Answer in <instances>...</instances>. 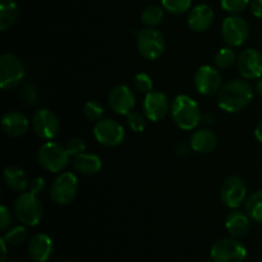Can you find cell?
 <instances>
[{"instance_id":"obj_40","label":"cell","mask_w":262,"mask_h":262,"mask_svg":"<svg viewBox=\"0 0 262 262\" xmlns=\"http://www.w3.org/2000/svg\"><path fill=\"white\" fill-rule=\"evenodd\" d=\"M0 243H2V260H0V262H5V258H7V242L4 241V238H2Z\"/></svg>"},{"instance_id":"obj_36","label":"cell","mask_w":262,"mask_h":262,"mask_svg":"<svg viewBox=\"0 0 262 262\" xmlns=\"http://www.w3.org/2000/svg\"><path fill=\"white\" fill-rule=\"evenodd\" d=\"M10 224H12V212H10L9 207L2 205L0 207V229L5 232L9 229Z\"/></svg>"},{"instance_id":"obj_5","label":"cell","mask_w":262,"mask_h":262,"mask_svg":"<svg viewBox=\"0 0 262 262\" xmlns=\"http://www.w3.org/2000/svg\"><path fill=\"white\" fill-rule=\"evenodd\" d=\"M137 49L147 60H158L165 51V38L156 28H142L137 33Z\"/></svg>"},{"instance_id":"obj_24","label":"cell","mask_w":262,"mask_h":262,"mask_svg":"<svg viewBox=\"0 0 262 262\" xmlns=\"http://www.w3.org/2000/svg\"><path fill=\"white\" fill-rule=\"evenodd\" d=\"M19 5L14 0H2L0 3V30L8 31L19 18Z\"/></svg>"},{"instance_id":"obj_3","label":"cell","mask_w":262,"mask_h":262,"mask_svg":"<svg viewBox=\"0 0 262 262\" xmlns=\"http://www.w3.org/2000/svg\"><path fill=\"white\" fill-rule=\"evenodd\" d=\"M14 214L18 222L26 227H36L42 220L43 206L38 196L23 192L14 202Z\"/></svg>"},{"instance_id":"obj_31","label":"cell","mask_w":262,"mask_h":262,"mask_svg":"<svg viewBox=\"0 0 262 262\" xmlns=\"http://www.w3.org/2000/svg\"><path fill=\"white\" fill-rule=\"evenodd\" d=\"M84 115L91 122H99L100 119H102V115H104V107L100 104L99 101H95V100H90L84 104L83 107Z\"/></svg>"},{"instance_id":"obj_28","label":"cell","mask_w":262,"mask_h":262,"mask_svg":"<svg viewBox=\"0 0 262 262\" xmlns=\"http://www.w3.org/2000/svg\"><path fill=\"white\" fill-rule=\"evenodd\" d=\"M3 238L7 242V245L19 246L27 241L28 230L26 229V225H15V227L9 228Z\"/></svg>"},{"instance_id":"obj_10","label":"cell","mask_w":262,"mask_h":262,"mask_svg":"<svg viewBox=\"0 0 262 262\" xmlns=\"http://www.w3.org/2000/svg\"><path fill=\"white\" fill-rule=\"evenodd\" d=\"M247 197V186L239 176H229L220 187V200L227 207L237 210Z\"/></svg>"},{"instance_id":"obj_6","label":"cell","mask_w":262,"mask_h":262,"mask_svg":"<svg viewBox=\"0 0 262 262\" xmlns=\"http://www.w3.org/2000/svg\"><path fill=\"white\" fill-rule=\"evenodd\" d=\"M25 66L17 55L5 53L0 56V87L2 90H12L25 78Z\"/></svg>"},{"instance_id":"obj_8","label":"cell","mask_w":262,"mask_h":262,"mask_svg":"<svg viewBox=\"0 0 262 262\" xmlns=\"http://www.w3.org/2000/svg\"><path fill=\"white\" fill-rule=\"evenodd\" d=\"M210 256L214 262H243L247 250L237 238H223L212 245Z\"/></svg>"},{"instance_id":"obj_1","label":"cell","mask_w":262,"mask_h":262,"mask_svg":"<svg viewBox=\"0 0 262 262\" xmlns=\"http://www.w3.org/2000/svg\"><path fill=\"white\" fill-rule=\"evenodd\" d=\"M253 95V87L248 83L247 79H232L223 84L216 94V102L224 112L238 113L252 102Z\"/></svg>"},{"instance_id":"obj_14","label":"cell","mask_w":262,"mask_h":262,"mask_svg":"<svg viewBox=\"0 0 262 262\" xmlns=\"http://www.w3.org/2000/svg\"><path fill=\"white\" fill-rule=\"evenodd\" d=\"M143 114L151 122H160L170 113L171 105L168 96L161 91H151L143 100Z\"/></svg>"},{"instance_id":"obj_26","label":"cell","mask_w":262,"mask_h":262,"mask_svg":"<svg viewBox=\"0 0 262 262\" xmlns=\"http://www.w3.org/2000/svg\"><path fill=\"white\" fill-rule=\"evenodd\" d=\"M164 10L165 9H163L159 5H150L141 14V20H142V23L146 27H158L159 25L163 23L164 18H165V12Z\"/></svg>"},{"instance_id":"obj_41","label":"cell","mask_w":262,"mask_h":262,"mask_svg":"<svg viewBox=\"0 0 262 262\" xmlns=\"http://www.w3.org/2000/svg\"><path fill=\"white\" fill-rule=\"evenodd\" d=\"M202 120H204L206 124H211V123L215 120V117L212 114H205L204 118H202Z\"/></svg>"},{"instance_id":"obj_4","label":"cell","mask_w":262,"mask_h":262,"mask_svg":"<svg viewBox=\"0 0 262 262\" xmlns=\"http://www.w3.org/2000/svg\"><path fill=\"white\" fill-rule=\"evenodd\" d=\"M37 160L43 170L50 173H61L69 165L71 155L61 145L48 141L38 148Z\"/></svg>"},{"instance_id":"obj_17","label":"cell","mask_w":262,"mask_h":262,"mask_svg":"<svg viewBox=\"0 0 262 262\" xmlns=\"http://www.w3.org/2000/svg\"><path fill=\"white\" fill-rule=\"evenodd\" d=\"M215 20V12L210 5L199 4L192 8L188 14V27L193 32H205L212 26Z\"/></svg>"},{"instance_id":"obj_22","label":"cell","mask_w":262,"mask_h":262,"mask_svg":"<svg viewBox=\"0 0 262 262\" xmlns=\"http://www.w3.org/2000/svg\"><path fill=\"white\" fill-rule=\"evenodd\" d=\"M3 179H4L5 186L14 192H26L30 184L27 173L17 165L7 166L3 170Z\"/></svg>"},{"instance_id":"obj_44","label":"cell","mask_w":262,"mask_h":262,"mask_svg":"<svg viewBox=\"0 0 262 262\" xmlns=\"http://www.w3.org/2000/svg\"><path fill=\"white\" fill-rule=\"evenodd\" d=\"M261 179H262V170H261Z\"/></svg>"},{"instance_id":"obj_39","label":"cell","mask_w":262,"mask_h":262,"mask_svg":"<svg viewBox=\"0 0 262 262\" xmlns=\"http://www.w3.org/2000/svg\"><path fill=\"white\" fill-rule=\"evenodd\" d=\"M255 137H256V140L258 141V142L261 143L262 145V120L260 123H258L257 125H256V128H255Z\"/></svg>"},{"instance_id":"obj_34","label":"cell","mask_w":262,"mask_h":262,"mask_svg":"<svg viewBox=\"0 0 262 262\" xmlns=\"http://www.w3.org/2000/svg\"><path fill=\"white\" fill-rule=\"evenodd\" d=\"M66 148H67V151H68L69 155L73 156L74 158V156L84 152V150H86V142H84L83 138L73 137L68 141Z\"/></svg>"},{"instance_id":"obj_42","label":"cell","mask_w":262,"mask_h":262,"mask_svg":"<svg viewBox=\"0 0 262 262\" xmlns=\"http://www.w3.org/2000/svg\"><path fill=\"white\" fill-rule=\"evenodd\" d=\"M256 92H257L260 96H262V77L261 78H258L257 83H256Z\"/></svg>"},{"instance_id":"obj_35","label":"cell","mask_w":262,"mask_h":262,"mask_svg":"<svg viewBox=\"0 0 262 262\" xmlns=\"http://www.w3.org/2000/svg\"><path fill=\"white\" fill-rule=\"evenodd\" d=\"M46 189V182L42 177H35L33 179H31L30 184H28V192L36 194V196H40L45 192Z\"/></svg>"},{"instance_id":"obj_37","label":"cell","mask_w":262,"mask_h":262,"mask_svg":"<svg viewBox=\"0 0 262 262\" xmlns=\"http://www.w3.org/2000/svg\"><path fill=\"white\" fill-rule=\"evenodd\" d=\"M250 9L255 17L262 18V0H251Z\"/></svg>"},{"instance_id":"obj_12","label":"cell","mask_w":262,"mask_h":262,"mask_svg":"<svg viewBox=\"0 0 262 262\" xmlns=\"http://www.w3.org/2000/svg\"><path fill=\"white\" fill-rule=\"evenodd\" d=\"M31 124L36 136L45 141L54 140L60 130V122H59L58 115L53 110L46 109V107L35 112Z\"/></svg>"},{"instance_id":"obj_30","label":"cell","mask_w":262,"mask_h":262,"mask_svg":"<svg viewBox=\"0 0 262 262\" xmlns=\"http://www.w3.org/2000/svg\"><path fill=\"white\" fill-rule=\"evenodd\" d=\"M133 87L137 92L143 95L150 94L151 91H154V82L152 78L148 76L147 73H137L135 77H133Z\"/></svg>"},{"instance_id":"obj_9","label":"cell","mask_w":262,"mask_h":262,"mask_svg":"<svg viewBox=\"0 0 262 262\" xmlns=\"http://www.w3.org/2000/svg\"><path fill=\"white\" fill-rule=\"evenodd\" d=\"M78 192V178L71 171L60 173L50 187V199L58 205H68L76 199Z\"/></svg>"},{"instance_id":"obj_20","label":"cell","mask_w":262,"mask_h":262,"mask_svg":"<svg viewBox=\"0 0 262 262\" xmlns=\"http://www.w3.org/2000/svg\"><path fill=\"white\" fill-rule=\"evenodd\" d=\"M251 228V219L246 212L233 210L225 217V229L233 238H242L247 235Z\"/></svg>"},{"instance_id":"obj_11","label":"cell","mask_w":262,"mask_h":262,"mask_svg":"<svg viewBox=\"0 0 262 262\" xmlns=\"http://www.w3.org/2000/svg\"><path fill=\"white\" fill-rule=\"evenodd\" d=\"M94 136L96 141L106 147H117L125 138V130L119 122L110 118L100 119L95 123Z\"/></svg>"},{"instance_id":"obj_25","label":"cell","mask_w":262,"mask_h":262,"mask_svg":"<svg viewBox=\"0 0 262 262\" xmlns=\"http://www.w3.org/2000/svg\"><path fill=\"white\" fill-rule=\"evenodd\" d=\"M246 214L251 220L262 223V189L256 191L246 200Z\"/></svg>"},{"instance_id":"obj_32","label":"cell","mask_w":262,"mask_h":262,"mask_svg":"<svg viewBox=\"0 0 262 262\" xmlns=\"http://www.w3.org/2000/svg\"><path fill=\"white\" fill-rule=\"evenodd\" d=\"M127 117V123H128V127L136 133H141L145 130L146 128V115L142 114L140 112H130L129 114L125 115Z\"/></svg>"},{"instance_id":"obj_23","label":"cell","mask_w":262,"mask_h":262,"mask_svg":"<svg viewBox=\"0 0 262 262\" xmlns=\"http://www.w3.org/2000/svg\"><path fill=\"white\" fill-rule=\"evenodd\" d=\"M74 170L83 176H94L97 174L102 168V160L99 155L91 152H82L74 156L72 160Z\"/></svg>"},{"instance_id":"obj_18","label":"cell","mask_w":262,"mask_h":262,"mask_svg":"<svg viewBox=\"0 0 262 262\" xmlns=\"http://www.w3.org/2000/svg\"><path fill=\"white\" fill-rule=\"evenodd\" d=\"M30 128V120L17 110H10L5 113L2 118V129L7 136L13 138L20 137L25 135Z\"/></svg>"},{"instance_id":"obj_13","label":"cell","mask_w":262,"mask_h":262,"mask_svg":"<svg viewBox=\"0 0 262 262\" xmlns=\"http://www.w3.org/2000/svg\"><path fill=\"white\" fill-rule=\"evenodd\" d=\"M193 83L199 94L204 96H214L223 87L222 73L216 67L202 66L194 74Z\"/></svg>"},{"instance_id":"obj_21","label":"cell","mask_w":262,"mask_h":262,"mask_svg":"<svg viewBox=\"0 0 262 262\" xmlns=\"http://www.w3.org/2000/svg\"><path fill=\"white\" fill-rule=\"evenodd\" d=\"M189 145L194 152L210 154L216 147L217 137L209 128H201L192 133L189 138Z\"/></svg>"},{"instance_id":"obj_15","label":"cell","mask_w":262,"mask_h":262,"mask_svg":"<svg viewBox=\"0 0 262 262\" xmlns=\"http://www.w3.org/2000/svg\"><path fill=\"white\" fill-rule=\"evenodd\" d=\"M237 68L241 77L247 81L262 77V54L256 49H246L237 59Z\"/></svg>"},{"instance_id":"obj_7","label":"cell","mask_w":262,"mask_h":262,"mask_svg":"<svg viewBox=\"0 0 262 262\" xmlns=\"http://www.w3.org/2000/svg\"><path fill=\"white\" fill-rule=\"evenodd\" d=\"M250 36L247 20L238 14H232L222 23V38L230 48H239Z\"/></svg>"},{"instance_id":"obj_2","label":"cell","mask_w":262,"mask_h":262,"mask_svg":"<svg viewBox=\"0 0 262 262\" xmlns=\"http://www.w3.org/2000/svg\"><path fill=\"white\" fill-rule=\"evenodd\" d=\"M170 114L177 127L183 130L194 129L196 127H199L204 118L200 105L191 96H187V95H178L174 99Z\"/></svg>"},{"instance_id":"obj_16","label":"cell","mask_w":262,"mask_h":262,"mask_svg":"<svg viewBox=\"0 0 262 262\" xmlns=\"http://www.w3.org/2000/svg\"><path fill=\"white\" fill-rule=\"evenodd\" d=\"M110 109L119 115H128L133 112L136 105V96L132 90L125 84L113 87L107 96Z\"/></svg>"},{"instance_id":"obj_27","label":"cell","mask_w":262,"mask_h":262,"mask_svg":"<svg viewBox=\"0 0 262 262\" xmlns=\"http://www.w3.org/2000/svg\"><path fill=\"white\" fill-rule=\"evenodd\" d=\"M237 54H235L234 49L230 48V46H227V48H222L214 56V63L215 67L217 69H222V71H225V69H229L237 63Z\"/></svg>"},{"instance_id":"obj_43","label":"cell","mask_w":262,"mask_h":262,"mask_svg":"<svg viewBox=\"0 0 262 262\" xmlns=\"http://www.w3.org/2000/svg\"><path fill=\"white\" fill-rule=\"evenodd\" d=\"M205 262H214V261H212V260H211V261H205Z\"/></svg>"},{"instance_id":"obj_29","label":"cell","mask_w":262,"mask_h":262,"mask_svg":"<svg viewBox=\"0 0 262 262\" xmlns=\"http://www.w3.org/2000/svg\"><path fill=\"white\" fill-rule=\"evenodd\" d=\"M161 5L170 14L181 15L188 12L192 5V0H161Z\"/></svg>"},{"instance_id":"obj_38","label":"cell","mask_w":262,"mask_h":262,"mask_svg":"<svg viewBox=\"0 0 262 262\" xmlns=\"http://www.w3.org/2000/svg\"><path fill=\"white\" fill-rule=\"evenodd\" d=\"M191 151H193V150H192V147H191V145H189V143L182 142V143H179V145L177 146V148H176L177 155H179V156H187L189 152H191Z\"/></svg>"},{"instance_id":"obj_33","label":"cell","mask_w":262,"mask_h":262,"mask_svg":"<svg viewBox=\"0 0 262 262\" xmlns=\"http://www.w3.org/2000/svg\"><path fill=\"white\" fill-rule=\"evenodd\" d=\"M251 0H220V5L225 12L230 14H238L250 5Z\"/></svg>"},{"instance_id":"obj_19","label":"cell","mask_w":262,"mask_h":262,"mask_svg":"<svg viewBox=\"0 0 262 262\" xmlns=\"http://www.w3.org/2000/svg\"><path fill=\"white\" fill-rule=\"evenodd\" d=\"M53 239L45 233L33 235L28 242V255L36 262H46L53 255Z\"/></svg>"}]
</instances>
